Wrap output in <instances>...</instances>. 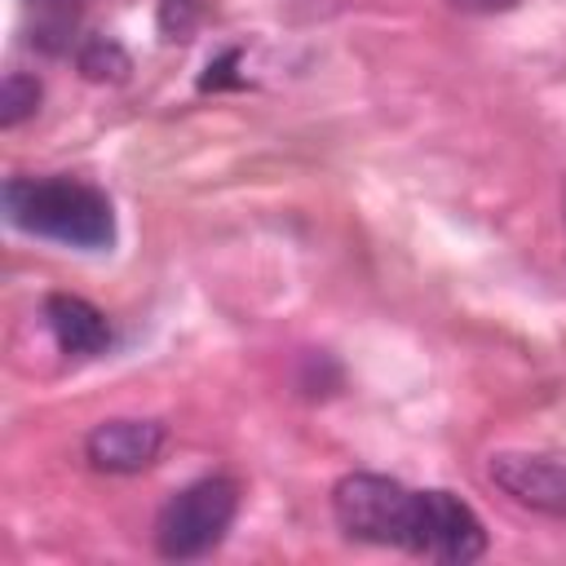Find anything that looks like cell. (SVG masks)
<instances>
[{"mask_svg":"<svg viewBox=\"0 0 566 566\" xmlns=\"http://www.w3.org/2000/svg\"><path fill=\"white\" fill-rule=\"evenodd\" d=\"M4 217L22 234H40L80 252H106L115 243L111 199L71 177H13L4 186Z\"/></svg>","mask_w":566,"mask_h":566,"instance_id":"cell-1","label":"cell"},{"mask_svg":"<svg viewBox=\"0 0 566 566\" xmlns=\"http://www.w3.org/2000/svg\"><path fill=\"white\" fill-rule=\"evenodd\" d=\"M336 526L367 544H394L411 553L416 517H420V491H407L394 478L380 473H349L332 491Z\"/></svg>","mask_w":566,"mask_h":566,"instance_id":"cell-2","label":"cell"},{"mask_svg":"<svg viewBox=\"0 0 566 566\" xmlns=\"http://www.w3.org/2000/svg\"><path fill=\"white\" fill-rule=\"evenodd\" d=\"M234 513H239V486L230 478H199L159 509L155 544L172 562L203 557L226 539Z\"/></svg>","mask_w":566,"mask_h":566,"instance_id":"cell-3","label":"cell"},{"mask_svg":"<svg viewBox=\"0 0 566 566\" xmlns=\"http://www.w3.org/2000/svg\"><path fill=\"white\" fill-rule=\"evenodd\" d=\"M411 553L433 562H478L486 553V531L478 513L451 491H420V517L411 535Z\"/></svg>","mask_w":566,"mask_h":566,"instance_id":"cell-4","label":"cell"},{"mask_svg":"<svg viewBox=\"0 0 566 566\" xmlns=\"http://www.w3.org/2000/svg\"><path fill=\"white\" fill-rule=\"evenodd\" d=\"M486 473L517 504L548 513V517H566V464L548 455H531V451H495Z\"/></svg>","mask_w":566,"mask_h":566,"instance_id":"cell-5","label":"cell"},{"mask_svg":"<svg viewBox=\"0 0 566 566\" xmlns=\"http://www.w3.org/2000/svg\"><path fill=\"white\" fill-rule=\"evenodd\" d=\"M88 464L102 473H142L164 451V424L159 420H106L84 442Z\"/></svg>","mask_w":566,"mask_h":566,"instance_id":"cell-6","label":"cell"},{"mask_svg":"<svg viewBox=\"0 0 566 566\" xmlns=\"http://www.w3.org/2000/svg\"><path fill=\"white\" fill-rule=\"evenodd\" d=\"M44 318L53 327V340L62 345V354H75V358H93L111 345V323L97 305H88L84 296H49L44 301Z\"/></svg>","mask_w":566,"mask_h":566,"instance_id":"cell-7","label":"cell"},{"mask_svg":"<svg viewBox=\"0 0 566 566\" xmlns=\"http://www.w3.org/2000/svg\"><path fill=\"white\" fill-rule=\"evenodd\" d=\"M35 106H40V80L22 75V71H9L4 75V97H0V124L13 128L27 115H35Z\"/></svg>","mask_w":566,"mask_h":566,"instance_id":"cell-8","label":"cell"},{"mask_svg":"<svg viewBox=\"0 0 566 566\" xmlns=\"http://www.w3.org/2000/svg\"><path fill=\"white\" fill-rule=\"evenodd\" d=\"M111 62H115V66H124V71H128V57H124V53H119V49H115V44H106V40H93V49H88V53H84V57H80V66H84V71H88V75H93V80H102V75H106V71H102V66H111Z\"/></svg>","mask_w":566,"mask_h":566,"instance_id":"cell-9","label":"cell"},{"mask_svg":"<svg viewBox=\"0 0 566 566\" xmlns=\"http://www.w3.org/2000/svg\"><path fill=\"white\" fill-rule=\"evenodd\" d=\"M455 9H464V13H509V9H517L522 0H451Z\"/></svg>","mask_w":566,"mask_h":566,"instance_id":"cell-10","label":"cell"}]
</instances>
